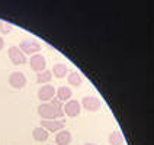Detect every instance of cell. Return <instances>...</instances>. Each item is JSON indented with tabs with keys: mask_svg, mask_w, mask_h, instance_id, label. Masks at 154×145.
I'll list each match as a JSON object with an SVG mask.
<instances>
[{
	"mask_svg": "<svg viewBox=\"0 0 154 145\" xmlns=\"http://www.w3.org/2000/svg\"><path fill=\"white\" fill-rule=\"evenodd\" d=\"M71 94H73V90H70V87H67V86H60L57 89V99L60 102L71 100Z\"/></svg>",
	"mask_w": 154,
	"mask_h": 145,
	"instance_id": "cell-11",
	"label": "cell"
},
{
	"mask_svg": "<svg viewBox=\"0 0 154 145\" xmlns=\"http://www.w3.org/2000/svg\"><path fill=\"white\" fill-rule=\"evenodd\" d=\"M57 96V89L51 84H44L41 86V89L38 90V99L41 102H50Z\"/></svg>",
	"mask_w": 154,
	"mask_h": 145,
	"instance_id": "cell-5",
	"label": "cell"
},
{
	"mask_svg": "<svg viewBox=\"0 0 154 145\" xmlns=\"http://www.w3.org/2000/svg\"><path fill=\"white\" fill-rule=\"evenodd\" d=\"M52 78V71L50 70H45L42 73H38L36 74V83L38 84H48Z\"/></svg>",
	"mask_w": 154,
	"mask_h": 145,
	"instance_id": "cell-15",
	"label": "cell"
},
{
	"mask_svg": "<svg viewBox=\"0 0 154 145\" xmlns=\"http://www.w3.org/2000/svg\"><path fill=\"white\" fill-rule=\"evenodd\" d=\"M108 142L111 145H122L124 144V137H122V134H121L118 129H115V131H112L111 134H109Z\"/></svg>",
	"mask_w": 154,
	"mask_h": 145,
	"instance_id": "cell-14",
	"label": "cell"
},
{
	"mask_svg": "<svg viewBox=\"0 0 154 145\" xmlns=\"http://www.w3.org/2000/svg\"><path fill=\"white\" fill-rule=\"evenodd\" d=\"M12 28L13 26L10 25L9 22H5V20H0V34L3 35H8L12 32Z\"/></svg>",
	"mask_w": 154,
	"mask_h": 145,
	"instance_id": "cell-17",
	"label": "cell"
},
{
	"mask_svg": "<svg viewBox=\"0 0 154 145\" xmlns=\"http://www.w3.org/2000/svg\"><path fill=\"white\" fill-rule=\"evenodd\" d=\"M48 145H52V144H48Z\"/></svg>",
	"mask_w": 154,
	"mask_h": 145,
	"instance_id": "cell-20",
	"label": "cell"
},
{
	"mask_svg": "<svg viewBox=\"0 0 154 145\" xmlns=\"http://www.w3.org/2000/svg\"><path fill=\"white\" fill-rule=\"evenodd\" d=\"M71 142V132L67 129H63L55 134V144L57 145H70Z\"/></svg>",
	"mask_w": 154,
	"mask_h": 145,
	"instance_id": "cell-10",
	"label": "cell"
},
{
	"mask_svg": "<svg viewBox=\"0 0 154 145\" xmlns=\"http://www.w3.org/2000/svg\"><path fill=\"white\" fill-rule=\"evenodd\" d=\"M32 137H34L35 141H38V142H45L50 135H48V131L47 129H44L42 126H38V128H35L32 131Z\"/></svg>",
	"mask_w": 154,
	"mask_h": 145,
	"instance_id": "cell-13",
	"label": "cell"
},
{
	"mask_svg": "<svg viewBox=\"0 0 154 145\" xmlns=\"http://www.w3.org/2000/svg\"><path fill=\"white\" fill-rule=\"evenodd\" d=\"M67 81H69L70 86H79L83 83V78H82V74L80 73H77V71H73V73H70L69 76H67Z\"/></svg>",
	"mask_w": 154,
	"mask_h": 145,
	"instance_id": "cell-16",
	"label": "cell"
},
{
	"mask_svg": "<svg viewBox=\"0 0 154 145\" xmlns=\"http://www.w3.org/2000/svg\"><path fill=\"white\" fill-rule=\"evenodd\" d=\"M82 106L87 112H97L102 107V100L96 96H85L82 99Z\"/></svg>",
	"mask_w": 154,
	"mask_h": 145,
	"instance_id": "cell-4",
	"label": "cell"
},
{
	"mask_svg": "<svg viewBox=\"0 0 154 145\" xmlns=\"http://www.w3.org/2000/svg\"><path fill=\"white\" fill-rule=\"evenodd\" d=\"M41 126L47 129L48 132H60L64 128V122L63 120H41Z\"/></svg>",
	"mask_w": 154,
	"mask_h": 145,
	"instance_id": "cell-9",
	"label": "cell"
},
{
	"mask_svg": "<svg viewBox=\"0 0 154 145\" xmlns=\"http://www.w3.org/2000/svg\"><path fill=\"white\" fill-rule=\"evenodd\" d=\"M82 112V103L77 100H69L64 104V113L69 118H77Z\"/></svg>",
	"mask_w": 154,
	"mask_h": 145,
	"instance_id": "cell-8",
	"label": "cell"
},
{
	"mask_svg": "<svg viewBox=\"0 0 154 145\" xmlns=\"http://www.w3.org/2000/svg\"><path fill=\"white\" fill-rule=\"evenodd\" d=\"M9 84L10 87H13V89H23L26 86V77L23 73H20V71H13L10 76H9Z\"/></svg>",
	"mask_w": 154,
	"mask_h": 145,
	"instance_id": "cell-7",
	"label": "cell"
},
{
	"mask_svg": "<svg viewBox=\"0 0 154 145\" xmlns=\"http://www.w3.org/2000/svg\"><path fill=\"white\" fill-rule=\"evenodd\" d=\"M69 74V67L66 65V64H55L54 67H52V76L55 77V78H64V77Z\"/></svg>",
	"mask_w": 154,
	"mask_h": 145,
	"instance_id": "cell-12",
	"label": "cell"
},
{
	"mask_svg": "<svg viewBox=\"0 0 154 145\" xmlns=\"http://www.w3.org/2000/svg\"><path fill=\"white\" fill-rule=\"evenodd\" d=\"M8 55L9 60L12 61V64H15V65L26 64V55L22 52V50L19 47H10L8 50Z\"/></svg>",
	"mask_w": 154,
	"mask_h": 145,
	"instance_id": "cell-3",
	"label": "cell"
},
{
	"mask_svg": "<svg viewBox=\"0 0 154 145\" xmlns=\"http://www.w3.org/2000/svg\"><path fill=\"white\" fill-rule=\"evenodd\" d=\"M85 145H97V144H93V142H86Z\"/></svg>",
	"mask_w": 154,
	"mask_h": 145,
	"instance_id": "cell-19",
	"label": "cell"
},
{
	"mask_svg": "<svg viewBox=\"0 0 154 145\" xmlns=\"http://www.w3.org/2000/svg\"><path fill=\"white\" fill-rule=\"evenodd\" d=\"M19 48L22 50V52L25 55H35V54H39L41 51V44H38L35 39H23L22 42L19 44Z\"/></svg>",
	"mask_w": 154,
	"mask_h": 145,
	"instance_id": "cell-2",
	"label": "cell"
},
{
	"mask_svg": "<svg viewBox=\"0 0 154 145\" xmlns=\"http://www.w3.org/2000/svg\"><path fill=\"white\" fill-rule=\"evenodd\" d=\"M29 65L38 74V73H42V71L47 70L45 68L47 67V60H45V57H44L42 54H35V55H32L29 58Z\"/></svg>",
	"mask_w": 154,
	"mask_h": 145,
	"instance_id": "cell-6",
	"label": "cell"
},
{
	"mask_svg": "<svg viewBox=\"0 0 154 145\" xmlns=\"http://www.w3.org/2000/svg\"><path fill=\"white\" fill-rule=\"evenodd\" d=\"M36 110L42 120H55L57 118H61L60 112L57 110V107L52 103H41Z\"/></svg>",
	"mask_w": 154,
	"mask_h": 145,
	"instance_id": "cell-1",
	"label": "cell"
},
{
	"mask_svg": "<svg viewBox=\"0 0 154 145\" xmlns=\"http://www.w3.org/2000/svg\"><path fill=\"white\" fill-rule=\"evenodd\" d=\"M3 47H5V39H3V36H0V51L3 50Z\"/></svg>",
	"mask_w": 154,
	"mask_h": 145,
	"instance_id": "cell-18",
	"label": "cell"
}]
</instances>
